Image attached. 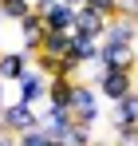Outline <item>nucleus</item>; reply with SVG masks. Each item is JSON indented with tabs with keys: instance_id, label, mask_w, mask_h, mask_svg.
I'll return each instance as SVG.
<instances>
[{
	"instance_id": "1",
	"label": "nucleus",
	"mask_w": 138,
	"mask_h": 146,
	"mask_svg": "<svg viewBox=\"0 0 138 146\" xmlns=\"http://www.w3.org/2000/svg\"><path fill=\"white\" fill-rule=\"evenodd\" d=\"M99 103H103V99H99V91H95V83L75 79V87H71V103H67L71 119H75V122H83V126H95V122L103 119Z\"/></svg>"
},
{
	"instance_id": "2",
	"label": "nucleus",
	"mask_w": 138,
	"mask_h": 146,
	"mask_svg": "<svg viewBox=\"0 0 138 146\" xmlns=\"http://www.w3.org/2000/svg\"><path fill=\"white\" fill-rule=\"evenodd\" d=\"M32 126H40V111L36 107H28V103H4V111H0V130H8V134H24V130H32Z\"/></svg>"
},
{
	"instance_id": "3",
	"label": "nucleus",
	"mask_w": 138,
	"mask_h": 146,
	"mask_svg": "<svg viewBox=\"0 0 138 146\" xmlns=\"http://www.w3.org/2000/svg\"><path fill=\"white\" fill-rule=\"evenodd\" d=\"M103 71H134L138 67V48L126 44H99V59H95Z\"/></svg>"
},
{
	"instance_id": "4",
	"label": "nucleus",
	"mask_w": 138,
	"mask_h": 146,
	"mask_svg": "<svg viewBox=\"0 0 138 146\" xmlns=\"http://www.w3.org/2000/svg\"><path fill=\"white\" fill-rule=\"evenodd\" d=\"M95 91H99V99H107V103H118V99H126L134 91V71H99Z\"/></svg>"
},
{
	"instance_id": "5",
	"label": "nucleus",
	"mask_w": 138,
	"mask_h": 146,
	"mask_svg": "<svg viewBox=\"0 0 138 146\" xmlns=\"http://www.w3.org/2000/svg\"><path fill=\"white\" fill-rule=\"evenodd\" d=\"M12 87H16L20 103H28V107H44V103H47V75L36 71V67H28Z\"/></svg>"
},
{
	"instance_id": "6",
	"label": "nucleus",
	"mask_w": 138,
	"mask_h": 146,
	"mask_svg": "<svg viewBox=\"0 0 138 146\" xmlns=\"http://www.w3.org/2000/svg\"><path fill=\"white\" fill-rule=\"evenodd\" d=\"M99 44H126V48H138V20L134 16H107V28H103V40Z\"/></svg>"
},
{
	"instance_id": "7",
	"label": "nucleus",
	"mask_w": 138,
	"mask_h": 146,
	"mask_svg": "<svg viewBox=\"0 0 138 146\" xmlns=\"http://www.w3.org/2000/svg\"><path fill=\"white\" fill-rule=\"evenodd\" d=\"M103 28H107V16L95 12L91 4L75 8V24H71V36H83V40H103Z\"/></svg>"
},
{
	"instance_id": "8",
	"label": "nucleus",
	"mask_w": 138,
	"mask_h": 146,
	"mask_svg": "<svg viewBox=\"0 0 138 146\" xmlns=\"http://www.w3.org/2000/svg\"><path fill=\"white\" fill-rule=\"evenodd\" d=\"M36 12L44 20V32H71V24H75V8L63 4V0H55L47 8H36Z\"/></svg>"
},
{
	"instance_id": "9",
	"label": "nucleus",
	"mask_w": 138,
	"mask_h": 146,
	"mask_svg": "<svg viewBox=\"0 0 138 146\" xmlns=\"http://www.w3.org/2000/svg\"><path fill=\"white\" fill-rule=\"evenodd\" d=\"M28 67H32V55L24 48H12V51L0 48V79H4V83H16Z\"/></svg>"
},
{
	"instance_id": "10",
	"label": "nucleus",
	"mask_w": 138,
	"mask_h": 146,
	"mask_svg": "<svg viewBox=\"0 0 138 146\" xmlns=\"http://www.w3.org/2000/svg\"><path fill=\"white\" fill-rule=\"evenodd\" d=\"M16 32H20V48L28 51V55H36V51H40V40H44V20H40V12L32 8L20 24H16Z\"/></svg>"
},
{
	"instance_id": "11",
	"label": "nucleus",
	"mask_w": 138,
	"mask_h": 146,
	"mask_svg": "<svg viewBox=\"0 0 138 146\" xmlns=\"http://www.w3.org/2000/svg\"><path fill=\"white\" fill-rule=\"evenodd\" d=\"M71 122H75V119H71V111H67V107H47V103H44V111H40V130H44V134H51V138H63Z\"/></svg>"
},
{
	"instance_id": "12",
	"label": "nucleus",
	"mask_w": 138,
	"mask_h": 146,
	"mask_svg": "<svg viewBox=\"0 0 138 146\" xmlns=\"http://www.w3.org/2000/svg\"><path fill=\"white\" fill-rule=\"evenodd\" d=\"M115 107V126H138V91H130L126 99H118V103H111Z\"/></svg>"
},
{
	"instance_id": "13",
	"label": "nucleus",
	"mask_w": 138,
	"mask_h": 146,
	"mask_svg": "<svg viewBox=\"0 0 138 146\" xmlns=\"http://www.w3.org/2000/svg\"><path fill=\"white\" fill-rule=\"evenodd\" d=\"M71 87H75V79L47 75V107H67L71 103Z\"/></svg>"
},
{
	"instance_id": "14",
	"label": "nucleus",
	"mask_w": 138,
	"mask_h": 146,
	"mask_svg": "<svg viewBox=\"0 0 138 146\" xmlns=\"http://www.w3.org/2000/svg\"><path fill=\"white\" fill-rule=\"evenodd\" d=\"M40 51H44V55H55V59H63V55L71 51V32H44Z\"/></svg>"
},
{
	"instance_id": "15",
	"label": "nucleus",
	"mask_w": 138,
	"mask_h": 146,
	"mask_svg": "<svg viewBox=\"0 0 138 146\" xmlns=\"http://www.w3.org/2000/svg\"><path fill=\"white\" fill-rule=\"evenodd\" d=\"M67 55L75 59V63H83V67H87V63H95V59H99V40L71 36V51H67Z\"/></svg>"
},
{
	"instance_id": "16",
	"label": "nucleus",
	"mask_w": 138,
	"mask_h": 146,
	"mask_svg": "<svg viewBox=\"0 0 138 146\" xmlns=\"http://www.w3.org/2000/svg\"><path fill=\"white\" fill-rule=\"evenodd\" d=\"M28 12H32V0H0V16L8 24H20Z\"/></svg>"
},
{
	"instance_id": "17",
	"label": "nucleus",
	"mask_w": 138,
	"mask_h": 146,
	"mask_svg": "<svg viewBox=\"0 0 138 146\" xmlns=\"http://www.w3.org/2000/svg\"><path fill=\"white\" fill-rule=\"evenodd\" d=\"M91 126H83V122H71L67 134H63V146H91Z\"/></svg>"
},
{
	"instance_id": "18",
	"label": "nucleus",
	"mask_w": 138,
	"mask_h": 146,
	"mask_svg": "<svg viewBox=\"0 0 138 146\" xmlns=\"http://www.w3.org/2000/svg\"><path fill=\"white\" fill-rule=\"evenodd\" d=\"M55 138L51 134H44L40 126H32V130H24V134H16V146H51Z\"/></svg>"
},
{
	"instance_id": "19",
	"label": "nucleus",
	"mask_w": 138,
	"mask_h": 146,
	"mask_svg": "<svg viewBox=\"0 0 138 146\" xmlns=\"http://www.w3.org/2000/svg\"><path fill=\"white\" fill-rule=\"evenodd\" d=\"M95 12H103V16H118V0H87Z\"/></svg>"
},
{
	"instance_id": "20",
	"label": "nucleus",
	"mask_w": 138,
	"mask_h": 146,
	"mask_svg": "<svg viewBox=\"0 0 138 146\" xmlns=\"http://www.w3.org/2000/svg\"><path fill=\"white\" fill-rule=\"evenodd\" d=\"M0 146H16V134H8V130H0Z\"/></svg>"
},
{
	"instance_id": "21",
	"label": "nucleus",
	"mask_w": 138,
	"mask_h": 146,
	"mask_svg": "<svg viewBox=\"0 0 138 146\" xmlns=\"http://www.w3.org/2000/svg\"><path fill=\"white\" fill-rule=\"evenodd\" d=\"M4 103H8V83L0 79V111H4Z\"/></svg>"
},
{
	"instance_id": "22",
	"label": "nucleus",
	"mask_w": 138,
	"mask_h": 146,
	"mask_svg": "<svg viewBox=\"0 0 138 146\" xmlns=\"http://www.w3.org/2000/svg\"><path fill=\"white\" fill-rule=\"evenodd\" d=\"M47 4H55V0H32V8H47Z\"/></svg>"
}]
</instances>
